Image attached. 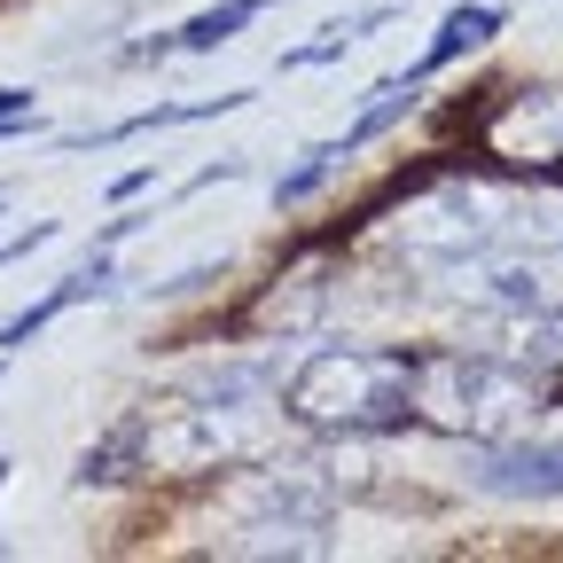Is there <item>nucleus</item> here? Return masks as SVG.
I'll use <instances>...</instances> for the list:
<instances>
[{"instance_id": "7ed1b4c3", "label": "nucleus", "mask_w": 563, "mask_h": 563, "mask_svg": "<svg viewBox=\"0 0 563 563\" xmlns=\"http://www.w3.org/2000/svg\"><path fill=\"white\" fill-rule=\"evenodd\" d=\"M501 235H509V211H501V196L477 188V180H439L422 203L399 211V251L422 258V266H470Z\"/></svg>"}, {"instance_id": "1a4fd4ad", "label": "nucleus", "mask_w": 563, "mask_h": 563, "mask_svg": "<svg viewBox=\"0 0 563 563\" xmlns=\"http://www.w3.org/2000/svg\"><path fill=\"white\" fill-rule=\"evenodd\" d=\"M251 509L258 517H290V525H329V485H313L306 470H266Z\"/></svg>"}, {"instance_id": "6e6552de", "label": "nucleus", "mask_w": 563, "mask_h": 563, "mask_svg": "<svg viewBox=\"0 0 563 563\" xmlns=\"http://www.w3.org/2000/svg\"><path fill=\"white\" fill-rule=\"evenodd\" d=\"M102 282H110V258L95 251V266H79V274H63L55 282V290L47 298H32L24 313H9V321H0V352H16V344H32L55 313H70V306H87V298H102Z\"/></svg>"}, {"instance_id": "f8f14e48", "label": "nucleus", "mask_w": 563, "mask_h": 563, "mask_svg": "<svg viewBox=\"0 0 563 563\" xmlns=\"http://www.w3.org/2000/svg\"><path fill=\"white\" fill-rule=\"evenodd\" d=\"M376 24H391V9H361V16H336V24H321V40H306V47H290L282 63L290 70H313V63H336L344 47H361Z\"/></svg>"}, {"instance_id": "20e7f679", "label": "nucleus", "mask_w": 563, "mask_h": 563, "mask_svg": "<svg viewBox=\"0 0 563 563\" xmlns=\"http://www.w3.org/2000/svg\"><path fill=\"white\" fill-rule=\"evenodd\" d=\"M485 157L517 173H555L563 165V87H509L485 118Z\"/></svg>"}, {"instance_id": "f257e3e1", "label": "nucleus", "mask_w": 563, "mask_h": 563, "mask_svg": "<svg viewBox=\"0 0 563 563\" xmlns=\"http://www.w3.org/2000/svg\"><path fill=\"white\" fill-rule=\"evenodd\" d=\"M282 415L306 431H407L415 422V352L407 344H329L282 376Z\"/></svg>"}, {"instance_id": "ddd939ff", "label": "nucleus", "mask_w": 563, "mask_h": 563, "mask_svg": "<svg viewBox=\"0 0 563 563\" xmlns=\"http://www.w3.org/2000/svg\"><path fill=\"white\" fill-rule=\"evenodd\" d=\"M125 462H141V415H125L102 446L79 454V485H110V477H125Z\"/></svg>"}, {"instance_id": "4468645a", "label": "nucleus", "mask_w": 563, "mask_h": 563, "mask_svg": "<svg viewBox=\"0 0 563 563\" xmlns=\"http://www.w3.org/2000/svg\"><path fill=\"white\" fill-rule=\"evenodd\" d=\"M336 165H344V141H313V150H306L290 173H282V180H274V203H306V196H313Z\"/></svg>"}, {"instance_id": "f3484780", "label": "nucleus", "mask_w": 563, "mask_h": 563, "mask_svg": "<svg viewBox=\"0 0 563 563\" xmlns=\"http://www.w3.org/2000/svg\"><path fill=\"white\" fill-rule=\"evenodd\" d=\"M0 485H9V454H0Z\"/></svg>"}, {"instance_id": "39448f33", "label": "nucleus", "mask_w": 563, "mask_h": 563, "mask_svg": "<svg viewBox=\"0 0 563 563\" xmlns=\"http://www.w3.org/2000/svg\"><path fill=\"white\" fill-rule=\"evenodd\" d=\"M462 477L501 501H563V439H485Z\"/></svg>"}, {"instance_id": "dca6fc26", "label": "nucleus", "mask_w": 563, "mask_h": 563, "mask_svg": "<svg viewBox=\"0 0 563 563\" xmlns=\"http://www.w3.org/2000/svg\"><path fill=\"white\" fill-rule=\"evenodd\" d=\"M16 110H32V95H24V87H0V125H9Z\"/></svg>"}, {"instance_id": "9d476101", "label": "nucleus", "mask_w": 563, "mask_h": 563, "mask_svg": "<svg viewBox=\"0 0 563 563\" xmlns=\"http://www.w3.org/2000/svg\"><path fill=\"white\" fill-rule=\"evenodd\" d=\"M509 16L501 9H493V0H477V9H446V24H439V40L431 47H422V63H415V79H431V70H446L462 47H485L493 32H501Z\"/></svg>"}, {"instance_id": "423d86ee", "label": "nucleus", "mask_w": 563, "mask_h": 563, "mask_svg": "<svg viewBox=\"0 0 563 563\" xmlns=\"http://www.w3.org/2000/svg\"><path fill=\"white\" fill-rule=\"evenodd\" d=\"M501 361H517L525 376H540L548 384V399L563 391V306H540V313H509V329H501Z\"/></svg>"}, {"instance_id": "f03ea898", "label": "nucleus", "mask_w": 563, "mask_h": 563, "mask_svg": "<svg viewBox=\"0 0 563 563\" xmlns=\"http://www.w3.org/2000/svg\"><path fill=\"white\" fill-rule=\"evenodd\" d=\"M548 407V384L525 376L501 352H415V422H431L446 439H517Z\"/></svg>"}, {"instance_id": "0eeeda50", "label": "nucleus", "mask_w": 563, "mask_h": 563, "mask_svg": "<svg viewBox=\"0 0 563 563\" xmlns=\"http://www.w3.org/2000/svg\"><path fill=\"white\" fill-rule=\"evenodd\" d=\"M274 9V0H220V9H203V16H188L180 32H157V40H141L133 55L150 63V55H203V47H228L243 24H258Z\"/></svg>"}, {"instance_id": "2eb2a0df", "label": "nucleus", "mask_w": 563, "mask_h": 563, "mask_svg": "<svg viewBox=\"0 0 563 563\" xmlns=\"http://www.w3.org/2000/svg\"><path fill=\"white\" fill-rule=\"evenodd\" d=\"M47 235H55V220H40V228H32V235H16V243H0V258H32Z\"/></svg>"}, {"instance_id": "9b49d317", "label": "nucleus", "mask_w": 563, "mask_h": 563, "mask_svg": "<svg viewBox=\"0 0 563 563\" xmlns=\"http://www.w3.org/2000/svg\"><path fill=\"white\" fill-rule=\"evenodd\" d=\"M415 95H422V79H415V70H407V79H384V87H376V102H368L361 118H352V133H344V157H352V150H368L376 133H391V125L415 110Z\"/></svg>"}]
</instances>
